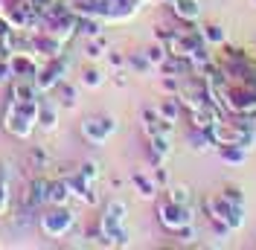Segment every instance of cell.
Returning <instances> with one entry per match:
<instances>
[{
	"label": "cell",
	"instance_id": "obj_2",
	"mask_svg": "<svg viewBox=\"0 0 256 250\" xmlns=\"http://www.w3.org/2000/svg\"><path fill=\"white\" fill-rule=\"evenodd\" d=\"M38 99V96H35ZM35 99H24V102H18L12 99L9 102V108H6V116H3V128L18 137V140H30L32 131L38 128V102Z\"/></svg>",
	"mask_w": 256,
	"mask_h": 250
},
{
	"label": "cell",
	"instance_id": "obj_8",
	"mask_svg": "<svg viewBox=\"0 0 256 250\" xmlns=\"http://www.w3.org/2000/svg\"><path fill=\"white\" fill-rule=\"evenodd\" d=\"M47 186H50V180L35 178V180L30 184V192L24 195V206H30V210H35V212H41V206L47 204Z\"/></svg>",
	"mask_w": 256,
	"mask_h": 250
},
{
	"label": "cell",
	"instance_id": "obj_17",
	"mask_svg": "<svg viewBox=\"0 0 256 250\" xmlns=\"http://www.w3.org/2000/svg\"><path fill=\"white\" fill-rule=\"evenodd\" d=\"M105 56V38L99 35V38H88V44H84V58L88 62H99Z\"/></svg>",
	"mask_w": 256,
	"mask_h": 250
},
{
	"label": "cell",
	"instance_id": "obj_3",
	"mask_svg": "<svg viewBox=\"0 0 256 250\" xmlns=\"http://www.w3.org/2000/svg\"><path fill=\"white\" fill-rule=\"evenodd\" d=\"M76 227V212L67 204H50L47 212L38 216V230L47 238H67Z\"/></svg>",
	"mask_w": 256,
	"mask_h": 250
},
{
	"label": "cell",
	"instance_id": "obj_21",
	"mask_svg": "<svg viewBox=\"0 0 256 250\" xmlns=\"http://www.w3.org/2000/svg\"><path fill=\"white\" fill-rule=\"evenodd\" d=\"M79 174H82V178H88V180H94V184H96V178H99V163H94V160H88V163H82Z\"/></svg>",
	"mask_w": 256,
	"mask_h": 250
},
{
	"label": "cell",
	"instance_id": "obj_10",
	"mask_svg": "<svg viewBox=\"0 0 256 250\" xmlns=\"http://www.w3.org/2000/svg\"><path fill=\"white\" fill-rule=\"evenodd\" d=\"M52 90L62 96V99H56V102H58V105H62L64 110H73L76 105H79V90H76V88H73V84H70L67 78H64V82H58V84H56Z\"/></svg>",
	"mask_w": 256,
	"mask_h": 250
},
{
	"label": "cell",
	"instance_id": "obj_9",
	"mask_svg": "<svg viewBox=\"0 0 256 250\" xmlns=\"http://www.w3.org/2000/svg\"><path fill=\"white\" fill-rule=\"evenodd\" d=\"M70 198H73V192H70L67 178H56V180H50V186H47V204H67Z\"/></svg>",
	"mask_w": 256,
	"mask_h": 250
},
{
	"label": "cell",
	"instance_id": "obj_13",
	"mask_svg": "<svg viewBox=\"0 0 256 250\" xmlns=\"http://www.w3.org/2000/svg\"><path fill=\"white\" fill-rule=\"evenodd\" d=\"M148 140H152V152H154V163L160 166V160H166V157L172 154V140H169V134H152Z\"/></svg>",
	"mask_w": 256,
	"mask_h": 250
},
{
	"label": "cell",
	"instance_id": "obj_11",
	"mask_svg": "<svg viewBox=\"0 0 256 250\" xmlns=\"http://www.w3.org/2000/svg\"><path fill=\"white\" fill-rule=\"evenodd\" d=\"M172 9L180 20H198L201 18V3L198 0H172Z\"/></svg>",
	"mask_w": 256,
	"mask_h": 250
},
{
	"label": "cell",
	"instance_id": "obj_6",
	"mask_svg": "<svg viewBox=\"0 0 256 250\" xmlns=\"http://www.w3.org/2000/svg\"><path fill=\"white\" fill-rule=\"evenodd\" d=\"M114 134H116V120L111 116H88L82 122V137L90 146H105Z\"/></svg>",
	"mask_w": 256,
	"mask_h": 250
},
{
	"label": "cell",
	"instance_id": "obj_14",
	"mask_svg": "<svg viewBox=\"0 0 256 250\" xmlns=\"http://www.w3.org/2000/svg\"><path fill=\"white\" fill-rule=\"evenodd\" d=\"M158 114H160V120H166V122H178V116H180V99L178 96H169V99H163L158 105Z\"/></svg>",
	"mask_w": 256,
	"mask_h": 250
},
{
	"label": "cell",
	"instance_id": "obj_5",
	"mask_svg": "<svg viewBox=\"0 0 256 250\" xmlns=\"http://www.w3.org/2000/svg\"><path fill=\"white\" fill-rule=\"evenodd\" d=\"M158 218L166 230L178 233L180 227L192 224V206L190 204H178V201H169V198H166V201H160V206H158Z\"/></svg>",
	"mask_w": 256,
	"mask_h": 250
},
{
	"label": "cell",
	"instance_id": "obj_16",
	"mask_svg": "<svg viewBox=\"0 0 256 250\" xmlns=\"http://www.w3.org/2000/svg\"><path fill=\"white\" fill-rule=\"evenodd\" d=\"M79 84H82V88H88V90H96V88H102V84H105V73H102L99 67H84V70H82Z\"/></svg>",
	"mask_w": 256,
	"mask_h": 250
},
{
	"label": "cell",
	"instance_id": "obj_20",
	"mask_svg": "<svg viewBox=\"0 0 256 250\" xmlns=\"http://www.w3.org/2000/svg\"><path fill=\"white\" fill-rule=\"evenodd\" d=\"M169 201L190 204V201H192V192H190L186 186H172V189H169Z\"/></svg>",
	"mask_w": 256,
	"mask_h": 250
},
{
	"label": "cell",
	"instance_id": "obj_7",
	"mask_svg": "<svg viewBox=\"0 0 256 250\" xmlns=\"http://www.w3.org/2000/svg\"><path fill=\"white\" fill-rule=\"evenodd\" d=\"M38 128L41 131H56L62 120V105L52 99V94H38Z\"/></svg>",
	"mask_w": 256,
	"mask_h": 250
},
{
	"label": "cell",
	"instance_id": "obj_1",
	"mask_svg": "<svg viewBox=\"0 0 256 250\" xmlns=\"http://www.w3.org/2000/svg\"><path fill=\"white\" fill-rule=\"evenodd\" d=\"M126 221H128V204L120 201V198L108 201L105 216L99 221V233L105 236L108 248H128L131 244V233H128Z\"/></svg>",
	"mask_w": 256,
	"mask_h": 250
},
{
	"label": "cell",
	"instance_id": "obj_22",
	"mask_svg": "<svg viewBox=\"0 0 256 250\" xmlns=\"http://www.w3.org/2000/svg\"><path fill=\"white\" fill-rule=\"evenodd\" d=\"M12 82V67H9V56H0V88Z\"/></svg>",
	"mask_w": 256,
	"mask_h": 250
},
{
	"label": "cell",
	"instance_id": "obj_24",
	"mask_svg": "<svg viewBox=\"0 0 256 250\" xmlns=\"http://www.w3.org/2000/svg\"><path fill=\"white\" fill-rule=\"evenodd\" d=\"M108 62H111L114 67H122V64H126V58H122V56H116V52H111V56H108Z\"/></svg>",
	"mask_w": 256,
	"mask_h": 250
},
{
	"label": "cell",
	"instance_id": "obj_12",
	"mask_svg": "<svg viewBox=\"0 0 256 250\" xmlns=\"http://www.w3.org/2000/svg\"><path fill=\"white\" fill-rule=\"evenodd\" d=\"M131 184H134V189H137L140 198H154V195H158V184H154V178H148V174H143V172L131 174Z\"/></svg>",
	"mask_w": 256,
	"mask_h": 250
},
{
	"label": "cell",
	"instance_id": "obj_4",
	"mask_svg": "<svg viewBox=\"0 0 256 250\" xmlns=\"http://www.w3.org/2000/svg\"><path fill=\"white\" fill-rule=\"evenodd\" d=\"M67 70H70V58L67 56H56V58H44L41 67H38V76H35V88L38 94H50L58 82L67 78Z\"/></svg>",
	"mask_w": 256,
	"mask_h": 250
},
{
	"label": "cell",
	"instance_id": "obj_23",
	"mask_svg": "<svg viewBox=\"0 0 256 250\" xmlns=\"http://www.w3.org/2000/svg\"><path fill=\"white\" fill-rule=\"evenodd\" d=\"M222 195H224V198H227L230 204H244V198H242V189H233V186H227V189L222 192Z\"/></svg>",
	"mask_w": 256,
	"mask_h": 250
},
{
	"label": "cell",
	"instance_id": "obj_18",
	"mask_svg": "<svg viewBox=\"0 0 256 250\" xmlns=\"http://www.w3.org/2000/svg\"><path fill=\"white\" fill-rule=\"evenodd\" d=\"M201 38H204V44H224V30L218 26V24H210V26H204V32H201Z\"/></svg>",
	"mask_w": 256,
	"mask_h": 250
},
{
	"label": "cell",
	"instance_id": "obj_15",
	"mask_svg": "<svg viewBox=\"0 0 256 250\" xmlns=\"http://www.w3.org/2000/svg\"><path fill=\"white\" fill-rule=\"evenodd\" d=\"M9 166H0V216H6L9 212V204H12V195H9Z\"/></svg>",
	"mask_w": 256,
	"mask_h": 250
},
{
	"label": "cell",
	"instance_id": "obj_19",
	"mask_svg": "<svg viewBox=\"0 0 256 250\" xmlns=\"http://www.w3.org/2000/svg\"><path fill=\"white\" fill-rule=\"evenodd\" d=\"M146 58L154 64V67H160V64L166 62V47H160V44H152V47L146 50Z\"/></svg>",
	"mask_w": 256,
	"mask_h": 250
}]
</instances>
